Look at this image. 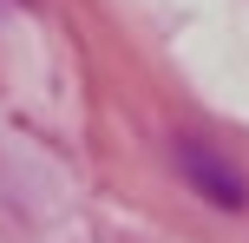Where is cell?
I'll use <instances>...</instances> for the list:
<instances>
[{
	"mask_svg": "<svg viewBox=\"0 0 249 243\" xmlns=\"http://www.w3.org/2000/svg\"><path fill=\"white\" fill-rule=\"evenodd\" d=\"M184 171L210 191V204H223V210H243V204H249V197H243V178H236V171H223V165H210V151H197V145L184 151Z\"/></svg>",
	"mask_w": 249,
	"mask_h": 243,
	"instance_id": "6da1fadb",
	"label": "cell"
}]
</instances>
